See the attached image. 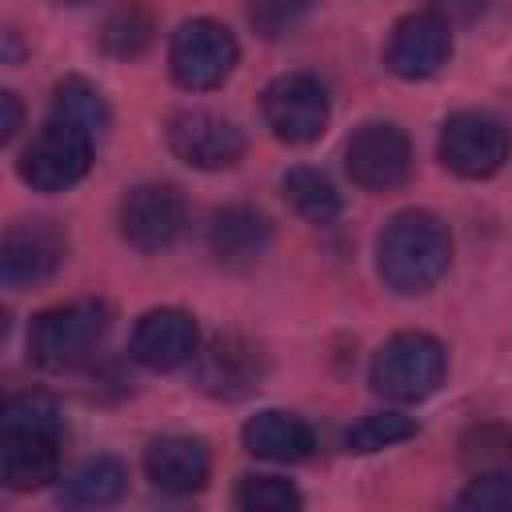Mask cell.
<instances>
[{
  "mask_svg": "<svg viewBox=\"0 0 512 512\" xmlns=\"http://www.w3.org/2000/svg\"><path fill=\"white\" fill-rule=\"evenodd\" d=\"M508 128L488 112H452L440 128V160L448 172L464 180H488L508 160Z\"/></svg>",
  "mask_w": 512,
  "mask_h": 512,
  "instance_id": "52a82bcc",
  "label": "cell"
},
{
  "mask_svg": "<svg viewBox=\"0 0 512 512\" xmlns=\"http://www.w3.org/2000/svg\"><path fill=\"white\" fill-rule=\"evenodd\" d=\"M108 324H112V312H108L104 300H68V304H56V308H48V312H40L32 320L28 352L48 372L80 368L104 344Z\"/></svg>",
  "mask_w": 512,
  "mask_h": 512,
  "instance_id": "7a4b0ae2",
  "label": "cell"
},
{
  "mask_svg": "<svg viewBox=\"0 0 512 512\" xmlns=\"http://www.w3.org/2000/svg\"><path fill=\"white\" fill-rule=\"evenodd\" d=\"M272 244V224L264 212L248 208V204H228L220 212H212L208 220V252L224 264V268H248L256 264Z\"/></svg>",
  "mask_w": 512,
  "mask_h": 512,
  "instance_id": "2e32d148",
  "label": "cell"
},
{
  "mask_svg": "<svg viewBox=\"0 0 512 512\" xmlns=\"http://www.w3.org/2000/svg\"><path fill=\"white\" fill-rule=\"evenodd\" d=\"M344 168L364 192H396L412 176V144L392 120H364L344 144Z\"/></svg>",
  "mask_w": 512,
  "mask_h": 512,
  "instance_id": "8992f818",
  "label": "cell"
},
{
  "mask_svg": "<svg viewBox=\"0 0 512 512\" xmlns=\"http://www.w3.org/2000/svg\"><path fill=\"white\" fill-rule=\"evenodd\" d=\"M260 108H264V124L284 144H312L328 128V92L308 72L276 76L264 88Z\"/></svg>",
  "mask_w": 512,
  "mask_h": 512,
  "instance_id": "ba28073f",
  "label": "cell"
},
{
  "mask_svg": "<svg viewBox=\"0 0 512 512\" xmlns=\"http://www.w3.org/2000/svg\"><path fill=\"white\" fill-rule=\"evenodd\" d=\"M92 156H96V136L60 120V116H48L44 128L32 136V144L20 152V180L36 192H64L72 184H80L92 168Z\"/></svg>",
  "mask_w": 512,
  "mask_h": 512,
  "instance_id": "277c9868",
  "label": "cell"
},
{
  "mask_svg": "<svg viewBox=\"0 0 512 512\" xmlns=\"http://www.w3.org/2000/svg\"><path fill=\"white\" fill-rule=\"evenodd\" d=\"M244 448L256 456V460H272V464H300L312 456L316 448V436L312 428L296 416V412H280V408H264L256 412L244 432H240Z\"/></svg>",
  "mask_w": 512,
  "mask_h": 512,
  "instance_id": "ac0fdd59",
  "label": "cell"
},
{
  "mask_svg": "<svg viewBox=\"0 0 512 512\" xmlns=\"http://www.w3.org/2000/svg\"><path fill=\"white\" fill-rule=\"evenodd\" d=\"M56 4H72V8H80V4H92V0H56Z\"/></svg>",
  "mask_w": 512,
  "mask_h": 512,
  "instance_id": "4dcf8cb0",
  "label": "cell"
},
{
  "mask_svg": "<svg viewBox=\"0 0 512 512\" xmlns=\"http://www.w3.org/2000/svg\"><path fill=\"white\" fill-rule=\"evenodd\" d=\"M280 184H284L288 204H292L308 224H332V220L340 216V192H336V184H332L324 172L300 164V168H288Z\"/></svg>",
  "mask_w": 512,
  "mask_h": 512,
  "instance_id": "44dd1931",
  "label": "cell"
},
{
  "mask_svg": "<svg viewBox=\"0 0 512 512\" xmlns=\"http://www.w3.org/2000/svg\"><path fill=\"white\" fill-rule=\"evenodd\" d=\"M144 472L160 492L192 496L208 484L212 460H208L204 440H196V436H160L144 448Z\"/></svg>",
  "mask_w": 512,
  "mask_h": 512,
  "instance_id": "9a60e30c",
  "label": "cell"
},
{
  "mask_svg": "<svg viewBox=\"0 0 512 512\" xmlns=\"http://www.w3.org/2000/svg\"><path fill=\"white\" fill-rule=\"evenodd\" d=\"M444 372H448V352L436 336L396 332L376 348L368 380L380 396H388L396 404H416L444 384Z\"/></svg>",
  "mask_w": 512,
  "mask_h": 512,
  "instance_id": "3957f363",
  "label": "cell"
},
{
  "mask_svg": "<svg viewBox=\"0 0 512 512\" xmlns=\"http://www.w3.org/2000/svg\"><path fill=\"white\" fill-rule=\"evenodd\" d=\"M448 56H452V28L440 12H412L396 20L384 48V64L400 80H428L448 64Z\"/></svg>",
  "mask_w": 512,
  "mask_h": 512,
  "instance_id": "4fadbf2b",
  "label": "cell"
},
{
  "mask_svg": "<svg viewBox=\"0 0 512 512\" xmlns=\"http://www.w3.org/2000/svg\"><path fill=\"white\" fill-rule=\"evenodd\" d=\"M456 504L476 512H512V476H472Z\"/></svg>",
  "mask_w": 512,
  "mask_h": 512,
  "instance_id": "83f0119b",
  "label": "cell"
},
{
  "mask_svg": "<svg viewBox=\"0 0 512 512\" xmlns=\"http://www.w3.org/2000/svg\"><path fill=\"white\" fill-rule=\"evenodd\" d=\"M240 60V44L232 36V28H224L220 20H188L172 32V44H168V68H172V80L188 92H208L216 84L228 80V72L236 68Z\"/></svg>",
  "mask_w": 512,
  "mask_h": 512,
  "instance_id": "5b68a950",
  "label": "cell"
},
{
  "mask_svg": "<svg viewBox=\"0 0 512 512\" xmlns=\"http://www.w3.org/2000/svg\"><path fill=\"white\" fill-rule=\"evenodd\" d=\"M0 108H4V116H0V140H12L20 132V120H24V108H20L16 92H0Z\"/></svg>",
  "mask_w": 512,
  "mask_h": 512,
  "instance_id": "f1b7e54d",
  "label": "cell"
},
{
  "mask_svg": "<svg viewBox=\"0 0 512 512\" xmlns=\"http://www.w3.org/2000/svg\"><path fill=\"white\" fill-rule=\"evenodd\" d=\"M0 476L12 492H36L60 480V436L0 432Z\"/></svg>",
  "mask_w": 512,
  "mask_h": 512,
  "instance_id": "e0dca14e",
  "label": "cell"
},
{
  "mask_svg": "<svg viewBox=\"0 0 512 512\" xmlns=\"http://www.w3.org/2000/svg\"><path fill=\"white\" fill-rule=\"evenodd\" d=\"M124 488H128V468L116 456H92L60 480V500L72 508H104L116 504Z\"/></svg>",
  "mask_w": 512,
  "mask_h": 512,
  "instance_id": "d6986e66",
  "label": "cell"
},
{
  "mask_svg": "<svg viewBox=\"0 0 512 512\" xmlns=\"http://www.w3.org/2000/svg\"><path fill=\"white\" fill-rule=\"evenodd\" d=\"M0 432H64L60 404L48 392H16L0 412Z\"/></svg>",
  "mask_w": 512,
  "mask_h": 512,
  "instance_id": "cb8c5ba5",
  "label": "cell"
},
{
  "mask_svg": "<svg viewBox=\"0 0 512 512\" xmlns=\"http://www.w3.org/2000/svg\"><path fill=\"white\" fill-rule=\"evenodd\" d=\"M460 464L468 476H512V428L480 420L460 436Z\"/></svg>",
  "mask_w": 512,
  "mask_h": 512,
  "instance_id": "ffe728a7",
  "label": "cell"
},
{
  "mask_svg": "<svg viewBox=\"0 0 512 512\" xmlns=\"http://www.w3.org/2000/svg\"><path fill=\"white\" fill-rule=\"evenodd\" d=\"M156 36V16L148 12V4L140 0H128L120 8L108 12L104 28H100V44L108 56H120V60H132L140 56Z\"/></svg>",
  "mask_w": 512,
  "mask_h": 512,
  "instance_id": "7402d4cb",
  "label": "cell"
},
{
  "mask_svg": "<svg viewBox=\"0 0 512 512\" xmlns=\"http://www.w3.org/2000/svg\"><path fill=\"white\" fill-rule=\"evenodd\" d=\"M168 136V148L176 160L200 168V172H220V168H232L240 156H244V132L220 116V112H208V108H184L168 120L164 128Z\"/></svg>",
  "mask_w": 512,
  "mask_h": 512,
  "instance_id": "9c48e42d",
  "label": "cell"
},
{
  "mask_svg": "<svg viewBox=\"0 0 512 512\" xmlns=\"http://www.w3.org/2000/svg\"><path fill=\"white\" fill-rule=\"evenodd\" d=\"M312 8H316V0H252L248 4V24L256 28V36L280 40L292 28H300Z\"/></svg>",
  "mask_w": 512,
  "mask_h": 512,
  "instance_id": "4316f807",
  "label": "cell"
},
{
  "mask_svg": "<svg viewBox=\"0 0 512 512\" xmlns=\"http://www.w3.org/2000/svg\"><path fill=\"white\" fill-rule=\"evenodd\" d=\"M452 264V236L448 224L424 208L396 212L380 240H376V272L380 280L400 296H420Z\"/></svg>",
  "mask_w": 512,
  "mask_h": 512,
  "instance_id": "6da1fadb",
  "label": "cell"
},
{
  "mask_svg": "<svg viewBox=\"0 0 512 512\" xmlns=\"http://www.w3.org/2000/svg\"><path fill=\"white\" fill-rule=\"evenodd\" d=\"M260 376L264 352L240 332H220L192 356V380L212 400H240L260 384Z\"/></svg>",
  "mask_w": 512,
  "mask_h": 512,
  "instance_id": "8fae6325",
  "label": "cell"
},
{
  "mask_svg": "<svg viewBox=\"0 0 512 512\" xmlns=\"http://www.w3.org/2000/svg\"><path fill=\"white\" fill-rule=\"evenodd\" d=\"M236 504L244 512H296L304 496L284 476H240Z\"/></svg>",
  "mask_w": 512,
  "mask_h": 512,
  "instance_id": "484cf974",
  "label": "cell"
},
{
  "mask_svg": "<svg viewBox=\"0 0 512 512\" xmlns=\"http://www.w3.org/2000/svg\"><path fill=\"white\" fill-rule=\"evenodd\" d=\"M52 116H60V120H68V124H76V128H84L92 136H100L108 128V104H104L100 88L88 84L84 76H64L56 84Z\"/></svg>",
  "mask_w": 512,
  "mask_h": 512,
  "instance_id": "603a6c76",
  "label": "cell"
},
{
  "mask_svg": "<svg viewBox=\"0 0 512 512\" xmlns=\"http://www.w3.org/2000/svg\"><path fill=\"white\" fill-rule=\"evenodd\" d=\"M184 196L176 184H136L124 200H120V236L136 248V252H164L180 240L184 232Z\"/></svg>",
  "mask_w": 512,
  "mask_h": 512,
  "instance_id": "30bf717a",
  "label": "cell"
},
{
  "mask_svg": "<svg viewBox=\"0 0 512 512\" xmlns=\"http://www.w3.org/2000/svg\"><path fill=\"white\" fill-rule=\"evenodd\" d=\"M484 4L488 0H436V12L444 20H472V16L484 12Z\"/></svg>",
  "mask_w": 512,
  "mask_h": 512,
  "instance_id": "f546056e",
  "label": "cell"
},
{
  "mask_svg": "<svg viewBox=\"0 0 512 512\" xmlns=\"http://www.w3.org/2000/svg\"><path fill=\"white\" fill-rule=\"evenodd\" d=\"M408 436H416L412 416H404V412H368L364 420H356L344 432V448L348 452H380V448L400 444Z\"/></svg>",
  "mask_w": 512,
  "mask_h": 512,
  "instance_id": "d4e9b609",
  "label": "cell"
},
{
  "mask_svg": "<svg viewBox=\"0 0 512 512\" xmlns=\"http://www.w3.org/2000/svg\"><path fill=\"white\" fill-rule=\"evenodd\" d=\"M196 348H200V332L184 308H152L132 328V356L152 372H172L180 364H192Z\"/></svg>",
  "mask_w": 512,
  "mask_h": 512,
  "instance_id": "5bb4252c",
  "label": "cell"
},
{
  "mask_svg": "<svg viewBox=\"0 0 512 512\" xmlns=\"http://www.w3.org/2000/svg\"><path fill=\"white\" fill-rule=\"evenodd\" d=\"M68 256V240L52 220H16L4 232V248H0V276L8 288H32L44 284Z\"/></svg>",
  "mask_w": 512,
  "mask_h": 512,
  "instance_id": "7c38bea8",
  "label": "cell"
}]
</instances>
